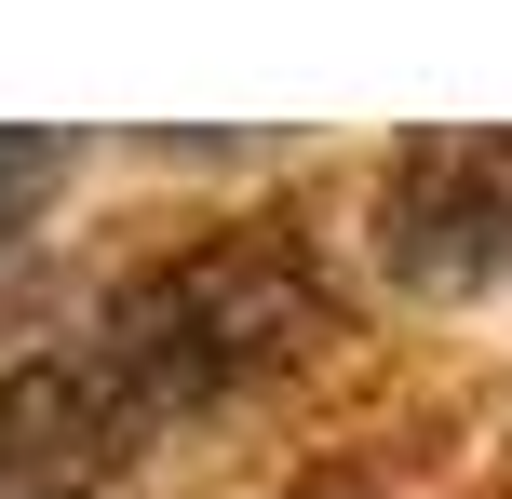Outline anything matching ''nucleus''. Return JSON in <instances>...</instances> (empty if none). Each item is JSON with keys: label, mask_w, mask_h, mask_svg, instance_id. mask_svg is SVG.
<instances>
[{"label": "nucleus", "mask_w": 512, "mask_h": 499, "mask_svg": "<svg viewBox=\"0 0 512 499\" xmlns=\"http://www.w3.org/2000/svg\"><path fill=\"white\" fill-rule=\"evenodd\" d=\"M54 176H68V149H54V135H0V243L41 216V189H54Z\"/></svg>", "instance_id": "7ed1b4c3"}, {"label": "nucleus", "mask_w": 512, "mask_h": 499, "mask_svg": "<svg viewBox=\"0 0 512 499\" xmlns=\"http://www.w3.org/2000/svg\"><path fill=\"white\" fill-rule=\"evenodd\" d=\"M364 257L405 297L512 284V135H405L364 189Z\"/></svg>", "instance_id": "f03ea898"}, {"label": "nucleus", "mask_w": 512, "mask_h": 499, "mask_svg": "<svg viewBox=\"0 0 512 499\" xmlns=\"http://www.w3.org/2000/svg\"><path fill=\"white\" fill-rule=\"evenodd\" d=\"M324 324H337V284H324V257H310V230L297 216H230V230H189V243H162L149 270H122L68 338L95 351V378L122 392V419L162 446V432L270 392L283 365H310Z\"/></svg>", "instance_id": "f257e3e1"}]
</instances>
